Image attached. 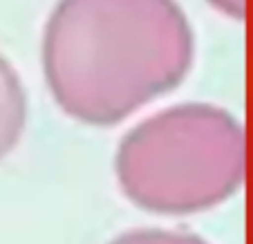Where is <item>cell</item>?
I'll return each instance as SVG.
<instances>
[{
	"label": "cell",
	"mask_w": 253,
	"mask_h": 244,
	"mask_svg": "<svg viewBox=\"0 0 253 244\" xmlns=\"http://www.w3.org/2000/svg\"><path fill=\"white\" fill-rule=\"evenodd\" d=\"M195 34L177 0H58L43 72L72 119L112 125L186 79Z\"/></svg>",
	"instance_id": "1"
},
{
	"label": "cell",
	"mask_w": 253,
	"mask_h": 244,
	"mask_svg": "<svg viewBox=\"0 0 253 244\" xmlns=\"http://www.w3.org/2000/svg\"><path fill=\"white\" fill-rule=\"evenodd\" d=\"M244 130L211 103H177L124 134L115 157L121 193L157 215L209 211L240 191Z\"/></svg>",
	"instance_id": "2"
},
{
	"label": "cell",
	"mask_w": 253,
	"mask_h": 244,
	"mask_svg": "<svg viewBox=\"0 0 253 244\" xmlns=\"http://www.w3.org/2000/svg\"><path fill=\"white\" fill-rule=\"evenodd\" d=\"M27 121V96L20 77L0 54V162L16 148Z\"/></svg>",
	"instance_id": "3"
},
{
	"label": "cell",
	"mask_w": 253,
	"mask_h": 244,
	"mask_svg": "<svg viewBox=\"0 0 253 244\" xmlns=\"http://www.w3.org/2000/svg\"><path fill=\"white\" fill-rule=\"evenodd\" d=\"M108 244H209L204 238L186 231L170 229H137L117 235Z\"/></svg>",
	"instance_id": "4"
}]
</instances>
